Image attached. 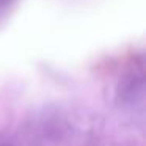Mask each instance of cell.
Here are the masks:
<instances>
[{
  "label": "cell",
  "mask_w": 146,
  "mask_h": 146,
  "mask_svg": "<svg viewBox=\"0 0 146 146\" xmlns=\"http://www.w3.org/2000/svg\"><path fill=\"white\" fill-rule=\"evenodd\" d=\"M10 3H11V0H0V17L5 14V11L10 7Z\"/></svg>",
  "instance_id": "cell-2"
},
{
  "label": "cell",
  "mask_w": 146,
  "mask_h": 146,
  "mask_svg": "<svg viewBox=\"0 0 146 146\" xmlns=\"http://www.w3.org/2000/svg\"><path fill=\"white\" fill-rule=\"evenodd\" d=\"M119 102L126 107H135L143 99V74L132 72L124 77L118 90Z\"/></svg>",
  "instance_id": "cell-1"
},
{
  "label": "cell",
  "mask_w": 146,
  "mask_h": 146,
  "mask_svg": "<svg viewBox=\"0 0 146 146\" xmlns=\"http://www.w3.org/2000/svg\"><path fill=\"white\" fill-rule=\"evenodd\" d=\"M0 146H16L11 140L8 138H3V137H0Z\"/></svg>",
  "instance_id": "cell-3"
}]
</instances>
